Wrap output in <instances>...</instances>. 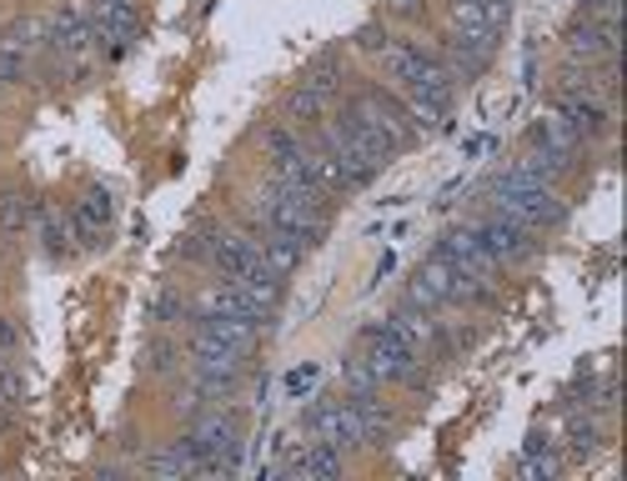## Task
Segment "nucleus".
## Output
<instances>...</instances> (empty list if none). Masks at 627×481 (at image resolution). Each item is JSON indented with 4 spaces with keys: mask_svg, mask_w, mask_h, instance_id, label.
<instances>
[{
    "mask_svg": "<svg viewBox=\"0 0 627 481\" xmlns=\"http://www.w3.org/2000/svg\"><path fill=\"white\" fill-rule=\"evenodd\" d=\"M492 211L517 226H527V231H552V226L567 221V201H562L557 186L537 181V176H527V170H517V166H507L492 181Z\"/></svg>",
    "mask_w": 627,
    "mask_h": 481,
    "instance_id": "1",
    "label": "nucleus"
},
{
    "mask_svg": "<svg viewBox=\"0 0 627 481\" xmlns=\"http://www.w3.org/2000/svg\"><path fill=\"white\" fill-rule=\"evenodd\" d=\"M337 116H341V121H352V126H362L366 136H377V141L387 145L392 156L417 141V126L406 121V105L397 101L392 91H356L352 101H347V105L337 111Z\"/></svg>",
    "mask_w": 627,
    "mask_h": 481,
    "instance_id": "2",
    "label": "nucleus"
},
{
    "mask_svg": "<svg viewBox=\"0 0 627 481\" xmlns=\"http://www.w3.org/2000/svg\"><path fill=\"white\" fill-rule=\"evenodd\" d=\"M186 442L201 456L197 477H231L241 467V427L231 412H201L197 427L186 431Z\"/></svg>",
    "mask_w": 627,
    "mask_h": 481,
    "instance_id": "3",
    "label": "nucleus"
},
{
    "mask_svg": "<svg viewBox=\"0 0 627 481\" xmlns=\"http://www.w3.org/2000/svg\"><path fill=\"white\" fill-rule=\"evenodd\" d=\"M366 366L377 371V381H402V387H417L422 381V352H412L402 337H397L392 321L366 326Z\"/></svg>",
    "mask_w": 627,
    "mask_h": 481,
    "instance_id": "4",
    "label": "nucleus"
},
{
    "mask_svg": "<svg viewBox=\"0 0 627 481\" xmlns=\"http://www.w3.org/2000/svg\"><path fill=\"white\" fill-rule=\"evenodd\" d=\"M477 231V241H482V251L497 261V266H523V261L537 256V231H527V226L507 221V216H482V221L472 226Z\"/></svg>",
    "mask_w": 627,
    "mask_h": 481,
    "instance_id": "5",
    "label": "nucleus"
},
{
    "mask_svg": "<svg viewBox=\"0 0 627 481\" xmlns=\"http://www.w3.org/2000/svg\"><path fill=\"white\" fill-rule=\"evenodd\" d=\"M86 15H91V36L101 40V51L111 55V61H121V55L131 51V40H136V0H91Z\"/></svg>",
    "mask_w": 627,
    "mask_h": 481,
    "instance_id": "6",
    "label": "nucleus"
},
{
    "mask_svg": "<svg viewBox=\"0 0 627 481\" xmlns=\"http://www.w3.org/2000/svg\"><path fill=\"white\" fill-rule=\"evenodd\" d=\"M306 431L312 442H327L337 452H362V417L352 402H316L306 412Z\"/></svg>",
    "mask_w": 627,
    "mask_h": 481,
    "instance_id": "7",
    "label": "nucleus"
},
{
    "mask_svg": "<svg viewBox=\"0 0 627 481\" xmlns=\"http://www.w3.org/2000/svg\"><path fill=\"white\" fill-rule=\"evenodd\" d=\"M437 256L452 266V271H462V276H472V281H487V287H497V266L492 256L482 251V241H477V231L472 226H457V231H447L442 241H437Z\"/></svg>",
    "mask_w": 627,
    "mask_h": 481,
    "instance_id": "8",
    "label": "nucleus"
},
{
    "mask_svg": "<svg viewBox=\"0 0 627 481\" xmlns=\"http://www.w3.org/2000/svg\"><path fill=\"white\" fill-rule=\"evenodd\" d=\"M262 261V231H216L211 241V266L222 271V281H236Z\"/></svg>",
    "mask_w": 627,
    "mask_h": 481,
    "instance_id": "9",
    "label": "nucleus"
},
{
    "mask_svg": "<svg viewBox=\"0 0 627 481\" xmlns=\"http://www.w3.org/2000/svg\"><path fill=\"white\" fill-rule=\"evenodd\" d=\"M557 116H562V126L573 130L577 141H592V136H602L607 130V101L602 96H592V91H557Z\"/></svg>",
    "mask_w": 627,
    "mask_h": 481,
    "instance_id": "10",
    "label": "nucleus"
},
{
    "mask_svg": "<svg viewBox=\"0 0 627 481\" xmlns=\"http://www.w3.org/2000/svg\"><path fill=\"white\" fill-rule=\"evenodd\" d=\"M46 46H51L55 55H80L86 46H96L91 36V15H86V5H66V11L51 21V30H46Z\"/></svg>",
    "mask_w": 627,
    "mask_h": 481,
    "instance_id": "11",
    "label": "nucleus"
},
{
    "mask_svg": "<svg viewBox=\"0 0 627 481\" xmlns=\"http://www.w3.org/2000/svg\"><path fill=\"white\" fill-rule=\"evenodd\" d=\"M341 467H347V452H337V446H327V442H306L297 456H287L281 461V477H341Z\"/></svg>",
    "mask_w": 627,
    "mask_h": 481,
    "instance_id": "12",
    "label": "nucleus"
},
{
    "mask_svg": "<svg viewBox=\"0 0 627 481\" xmlns=\"http://www.w3.org/2000/svg\"><path fill=\"white\" fill-rule=\"evenodd\" d=\"M111 216H116V206H111V191H101V186H91V191L76 201V211H71V221H76V231L86 236V241H101L105 231H111Z\"/></svg>",
    "mask_w": 627,
    "mask_h": 481,
    "instance_id": "13",
    "label": "nucleus"
},
{
    "mask_svg": "<svg viewBox=\"0 0 627 481\" xmlns=\"http://www.w3.org/2000/svg\"><path fill=\"white\" fill-rule=\"evenodd\" d=\"M231 287L241 291V296H247L262 316H272V312H276V301H281V276H276L272 266H266V261H256L251 271H241V276L231 281Z\"/></svg>",
    "mask_w": 627,
    "mask_h": 481,
    "instance_id": "14",
    "label": "nucleus"
},
{
    "mask_svg": "<svg viewBox=\"0 0 627 481\" xmlns=\"http://www.w3.org/2000/svg\"><path fill=\"white\" fill-rule=\"evenodd\" d=\"M191 331H206V337H216V341H226V346H236V352L251 356L262 326H256V321H236V316H201V312H191Z\"/></svg>",
    "mask_w": 627,
    "mask_h": 481,
    "instance_id": "15",
    "label": "nucleus"
},
{
    "mask_svg": "<svg viewBox=\"0 0 627 481\" xmlns=\"http://www.w3.org/2000/svg\"><path fill=\"white\" fill-rule=\"evenodd\" d=\"M387 321L397 326V337H402L412 352H427L431 341H437V321H431V312H422V306H412V301H402Z\"/></svg>",
    "mask_w": 627,
    "mask_h": 481,
    "instance_id": "16",
    "label": "nucleus"
},
{
    "mask_svg": "<svg viewBox=\"0 0 627 481\" xmlns=\"http://www.w3.org/2000/svg\"><path fill=\"white\" fill-rule=\"evenodd\" d=\"M301 256H306V246H301L291 231H276V226H266V231H262V261L272 266L276 276H291L301 266Z\"/></svg>",
    "mask_w": 627,
    "mask_h": 481,
    "instance_id": "17",
    "label": "nucleus"
},
{
    "mask_svg": "<svg viewBox=\"0 0 627 481\" xmlns=\"http://www.w3.org/2000/svg\"><path fill=\"white\" fill-rule=\"evenodd\" d=\"M352 402V396H347ZM356 406V417H362V446H387V436L397 431V421H392V412L377 402V396H362V402H352Z\"/></svg>",
    "mask_w": 627,
    "mask_h": 481,
    "instance_id": "18",
    "label": "nucleus"
},
{
    "mask_svg": "<svg viewBox=\"0 0 627 481\" xmlns=\"http://www.w3.org/2000/svg\"><path fill=\"white\" fill-rule=\"evenodd\" d=\"M197 467H201V456L191 452L186 436L176 446H166V452L146 456V471H151V477H197Z\"/></svg>",
    "mask_w": 627,
    "mask_h": 481,
    "instance_id": "19",
    "label": "nucleus"
},
{
    "mask_svg": "<svg viewBox=\"0 0 627 481\" xmlns=\"http://www.w3.org/2000/svg\"><path fill=\"white\" fill-rule=\"evenodd\" d=\"M557 471H562V461H557V452H552V442L532 436V442H527V456L517 461V477L523 481H552Z\"/></svg>",
    "mask_w": 627,
    "mask_h": 481,
    "instance_id": "20",
    "label": "nucleus"
},
{
    "mask_svg": "<svg viewBox=\"0 0 627 481\" xmlns=\"http://www.w3.org/2000/svg\"><path fill=\"white\" fill-rule=\"evenodd\" d=\"M327 96H316V91H306V86H297V91L287 96V126H297V130H306V126H316V121H327Z\"/></svg>",
    "mask_w": 627,
    "mask_h": 481,
    "instance_id": "21",
    "label": "nucleus"
},
{
    "mask_svg": "<svg viewBox=\"0 0 627 481\" xmlns=\"http://www.w3.org/2000/svg\"><path fill=\"white\" fill-rule=\"evenodd\" d=\"M40 236H46V251H51V256H71V251H76V221H71L66 211H46V216H40Z\"/></svg>",
    "mask_w": 627,
    "mask_h": 481,
    "instance_id": "22",
    "label": "nucleus"
},
{
    "mask_svg": "<svg viewBox=\"0 0 627 481\" xmlns=\"http://www.w3.org/2000/svg\"><path fill=\"white\" fill-rule=\"evenodd\" d=\"M532 145H548V151H562V156H577V136L562 126L557 111H552V116H542L532 126Z\"/></svg>",
    "mask_w": 627,
    "mask_h": 481,
    "instance_id": "23",
    "label": "nucleus"
},
{
    "mask_svg": "<svg viewBox=\"0 0 627 481\" xmlns=\"http://www.w3.org/2000/svg\"><path fill=\"white\" fill-rule=\"evenodd\" d=\"M40 36H46V30H40L36 21H15V26L0 30V55H15V61H26V55L40 46Z\"/></svg>",
    "mask_w": 627,
    "mask_h": 481,
    "instance_id": "24",
    "label": "nucleus"
},
{
    "mask_svg": "<svg viewBox=\"0 0 627 481\" xmlns=\"http://www.w3.org/2000/svg\"><path fill=\"white\" fill-rule=\"evenodd\" d=\"M301 86H306V91H316V96H327V101H331V96H337L341 91V61H337V55H316V61H312V71H306V80H301Z\"/></svg>",
    "mask_w": 627,
    "mask_h": 481,
    "instance_id": "25",
    "label": "nucleus"
},
{
    "mask_svg": "<svg viewBox=\"0 0 627 481\" xmlns=\"http://www.w3.org/2000/svg\"><path fill=\"white\" fill-rule=\"evenodd\" d=\"M176 362H181V346H176L171 337H151V341H146V371H151V377H171V371H176Z\"/></svg>",
    "mask_w": 627,
    "mask_h": 481,
    "instance_id": "26",
    "label": "nucleus"
},
{
    "mask_svg": "<svg viewBox=\"0 0 627 481\" xmlns=\"http://www.w3.org/2000/svg\"><path fill=\"white\" fill-rule=\"evenodd\" d=\"M341 377H347V396H352V402H362V396H377V391H381V381H377V371L366 366V356H352Z\"/></svg>",
    "mask_w": 627,
    "mask_h": 481,
    "instance_id": "27",
    "label": "nucleus"
},
{
    "mask_svg": "<svg viewBox=\"0 0 627 481\" xmlns=\"http://www.w3.org/2000/svg\"><path fill=\"white\" fill-rule=\"evenodd\" d=\"M402 105H406V121H412L417 130H437L447 121V105L427 101V96H402Z\"/></svg>",
    "mask_w": 627,
    "mask_h": 481,
    "instance_id": "28",
    "label": "nucleus"
},
{
    "mask_svg": "<svg viewBox=\"0 0 627 481\" xmlns=\"http://www.w3.org/2000/svg\"><path fill=\"white\" fill-rule=\"evenodd\" d=\"M30 221V201L21 191H5L0 195V226H5V231H21V226Z\"/></svg>",
    "mask_w": 627,
    "mask_h": 481,
    "instance_id": "29",
    "label": "nucleus"
},
{
    "mask_svg": "<svg viewBox=\"0 0 627 481\" xmlns=\"http://www.w3.org/2000/svg\"><path fill=\"white\" fill-rule=\"evenodd\" d=\"M181 316H186V301L176 296V291H161V296L151 301V321L156 326H176Z\"/></svg>",
    "mask_w": 627,
    "mask_h": 481,
    "instance_id": "30",
    "label": "nucleus"
},
{
    "mask_svg": "<svg viewBox=\"0 0 627 481\" xmlns=\"http://www.w3.org/2000/svg\"><path fill=\"white\" fill-rule=\"evenodd\" d=\"M392 46V36H387V26L381 21H366L362 30H356V51H366V55H381Z\"/></svg>",
    "mask_w": 627,
    "mask_h": 481,
    "instance_id": "31",
    "label": "nucleus"
},
{
    "mask_svg": "<svg viewBox=\"0 0 627 481\" xmlns=\"http://www.w3.org/2000/svg\"><path fill=\"white\" fill-rule=\"evenodd\" d=\"M211 241H216V226H201V231L186 236L181 256H186V261H211Z\"/></svg>",
    "mask_w": 627,
    "mask_h": 481,
    "instance_id": "32",
    "label": "nucleus"
},
{
    "mask_svg": "<svg viewBox=\"0 0 627 481\" xmlns=\"http://www.w3.org/2000/svg\"><path fill=\"white\" fill-rule=\"evenodd\" d=\"M567 436H573V452H582V456H588V452H598V427H592V421H582V417H577L573 427H567Z\"/></svg>",
    "mask_w": 627,
    "mask_h": 481,
    "instance_id": "33",
    "label": "nucleus"
},
{
    "mask_svg": "<svg viewBox=\"0 0 627 481\" xmlns=\"http://www.w3.org/2000/svg\"><path fill=\"white\" fill-rule=\"evenodd\" d=\"M387 15H397V21H422V15H427V0H387Z\"/></svg>",
    "mask_w": 627,
    "mask_h": 481,
    "instance_id": "34",
    "label": "nucleus"
},
{
    "mask_svg": "<svg viewBox=\"0 0 627 481\" xmlns=\"http://www.w3.org/2000/svg\"><path fill=\"white\" fill-rule=\"evenodd\" d=\"M312 387H316V366H297V371L287 377V391H291V396H301V391H312Z\"/></svg>",
    "mask_w": 627,
    "mask_h": 481,
    "instance_id": "35",
    "label": "nucleus"
},
{
    "mask_svg": "<svg viewBox=\"0 0 627 481\" xmlns=\"http://www.w3.org/2000/svg\"><path fill=\"white\" fill-rule=\"evenodd\" d=\"M11 346H15V321L0 316V352H11Z\"/></svg>",
    "mask_w": 627,
    "mask_h": 481,
    "instance_id": "36",
    "label": "nucleus"
}]
</instances>
